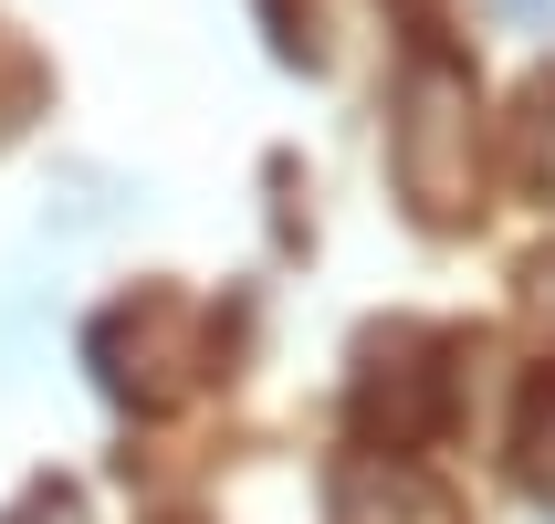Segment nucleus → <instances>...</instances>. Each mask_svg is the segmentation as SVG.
I'll list each match as a JSON object with an SVG mask.
<instances>
[{
    "instance_id": "nucleus-2",
    "label": "nucleus",
    "mask_w": 555,
    "mask_h": 524,
    "mask_svg": "<svg viewBox=\"0 0 555 524\" xmlns=\"http://www.w3.org/2000/svg\"><path fill=\"white\" fill-rule=\"evenodd\" d=\"M262 11H273V53L325 74V11H314V0H262Z\"/></svg>"
},
{
    "instance_id": "nucleus-3",
    "label": "nucleus",
    "mask_w": 555,
    "mask_h": 524,
    "mask_svg": "<svg viewBox=\"0 0 555 524\" xmlns=\"http://www.w3.org/2000/svg\"><path fill=\"white\" fill-rule=\"evenodd\" d=\"M525 179H534V189L555 200V74H545V85L525 94Z\"/></svg>"
},
{
    "instance_id": "nucleus-1",
    "label": "nucleus",
    "mask_w": 555,
    "mask_h": 524,
    "mask_svg": "<svg viewBox=\"0 0 555 524\" xmlns=\"http://www.w3.org/2000/svg\"><path fill=\"white\" fill-rule=\"evenodd\" d=\"M388 168H399L409 210L451 231L472 220V74L440 42L409 53V85H399V116H388Z\"/></svg>"
}]
</instances>
